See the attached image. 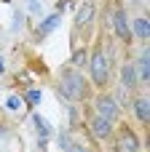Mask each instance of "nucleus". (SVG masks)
<instances>
[{
  "mask_svg": "<svg viewBox=\"0 0 150 152\" xmlns=\"http://www.w3.org/2000/svg\"><path fill=\"white\" fill-rule=\"evenodd\" d=\"M21 29V13H16V19H13V32H19Z\"/></svg>",
  "mask_w": 150,
  "mask_h": 152,
  "instance_id": "17",
  "label": "nucleus"
},
{
  "mask_svg": "<svg viewBox=\"0 0 150 152\" xmlns=\"http://www.w3.org/2000/svg\"><path fill=\"white\" fill-rule=\"evenodd\" d=\"M70 120H72V123H78V110H75V107H70Z\"/></svg>",
  "mask_w": 150,
  "mask_h": 152,
  "instance_id": "20",
  "label": "nucleus"
},
{
  "mask_svg": "<svg viewBox=\"0 0 150 152\" xmlns=\"http://www.w3.org/2000/svg\"><path fill=\"white\" fill-rule=\"evenodd\" d=\"M32 126L38 128V134H40V147H43V144L48 142V136H51V126H48V123H46V120H43L38 112L32 115Z\"/></svg>",
  "mask_w": 150,
  "mask_h": 152,
  "instance_id": "12",
  "label": "nucleus"
},
{
  "mask_svg": "<svg viewBox=\"0 0 150 152\" xmlns=\"http://www.w3.org/2000/svg\"><path fill=\"white\" fill-rule=\"evenodd\" d=\"M89 128H91V134L97 136V139H107L110 134H113V123L107 120V118H102V115H91V120H89Z\"/></svg>",
  "mask_w": 150,
  "mask_h": 152,
  "instance_id": "4",
  "label": "nucleus"
},
{
  "mask_svg": "<svg viewBox=\"0 0 150 152\" xmlns=\"http://www.w3.org/2000/svg\"><path fill=\"white\" fill-rule=\"evenodd\" d=\"M67 152H86V150H83L81 144H70V147H67Z\"/></svg>",
  "mask_w": 150,
  "mask_h": 152,
  "instance_id": "19",
  "label": "nucleus"
},
{
  "mask_svg": "<svg viewBox=\"0 0 150 152\" xmlns=\"http://www.w3.org/2000/svg\"><path fill=\"white\" fill-rule=\"evenodd\" d=\"M59 94L67 102H81L86 96V80L78 72V67H64L59 72Z\"/></svg>",
  "mask_w": 150,
  "mask_h": 152,
  "instance_id": "1",
  "label": "nucleus"
},
{
  "mask_svg": "<svg viewBox=\"0 0 150 152\" xmlns=\"http://www.w3.org/2000/svg\"><path fill=\"white\" fill-rule=\"evenodd\" d=\"M134 115H137V120H140L142 126H148V120H150V99H148V94L134 96Z\"/></svg>",
  "mask_w": 150,
  "mask_h": 152,
  "instance_id": "8",
  "label": "nucleus"
},
{
  "mask_svg": "<svg viewBox=\"0 0 150 152\" xmlns=\"http://www.w3.org/2000/svg\"><path fill=\"white\" fill-rule=\"evenodd\" d=\"M59 21H62V16H59V13H51V16L40 24V37H46L48 32H54V29L59 27Z\"/></svg>",
  "mask_w": 150,
  "mask_h": 152,
  "instance_id": "13",
  "label": "nucleus"
},
{
  "mask_svg": "<svg viewBox=\"0 0 150 152\" xmlns=\"http://www.w3.org/2000/svg\"><path fill=\"white\" fill-rule=\"evenodd\" d=\"M121 86H123V88H137V86H140L134 64H123V72H121Z\"/></svg>",
  "mask_w": 150,
  "mask_h": 152,
  "instance_id": "11",
  "label": "nucleus"
},
{
  "mask_svg": "<svg viewBox=\"0 0 150 152\" xmlns=\"http://www.w3.org/2000/svg\"><path fill=\"white\" fill-rule=\"evenodd\" d=\"M3 69H5V64H3V56H0V72H3Z\"/></svg>",
  "mask_w": 150,
  "mask_h": 152,
  "instance_id": "21",
  "label": "nucleus"
},
{
  "mask_svg": "<svg viewBox=\"0 0 150 152\" xmlns=\"http://www.w3.org/2000/svg\"><path fill=\"white\" fill-rule=\"evenodd\" d=\"M27 13H30V16H40V13H43L40 0H27Z\"/></svg>",
  "mask_w": 150,
  "mask_h": 152,
  "instance_id": "14",
  "label": "nucleus"
},
{
  "mask_svg": "<svg viewBox=\"0 0 150 152\" xmlns=\"http://www.w3.org/2000/svg\"><path fill=\"white\" fill-rule=\"evenodd\" d=\"M91 19H94V0H89V3L81 5V11H78V16H75V27L81 29V27H86Z\"/></svg>",
  "mask_w": 150,
  "mask_h": 152,
  "instance_id": "10",
  "label": "nucleus"
},
{
  "mask_svg": "<svg viewBox=\"0 0 150 152\" xmlns=\"http://www.w3.org/2000/svg\"><path fill=\"white\" fill-rule=\"evenodd\" d=\"M134 69H137V80H140L142 86H148V80H150V51L148 48H142V53L137 56Z\"/></svg>",
  "mask_w": 150,
  "mask_h": 152,
  "instance_id": "7",
  "label": "nucleus"
},
{
  "mask_svg": "<svg viewBox=\"0 0 150 152\" xmlns=\"http://www.w3.org/2000/svg\"><path fill=\"white\" fill-rule=\"evenodd\" d=\"M113 27H115V35H118L123 43L132 40V32H129V21H126V11H123V8H115V11H113Z\"/></svg>",
  "mask_w": 150,
  "mask_h": 152,
  "instance_id": "5",
  "label": "nucleus"
},
{
  "mask_svg": "<svg viewBox=\"0 0 150 152\" xmlns=\"http://www.w3.org/2000/svg\"><path fill=\"white\" fill-rule=\"evenodd\" d=\"M115 152H142V144H140V139H137L129 128H123V131H121V139H118Z\"/></svg>",
  "mask_w": 150,
  "mask_h": 152,
  "instance_id": "6",
  "label": "nucleus"
},
{
  "mask_svg": "<svg viewBox=\"0 0 150 152\" xmlns=\"http://www.w3.org/2000/svg\"><path fill=\"white\" fill-rule=\"evenodd\" d=\"M83 56H86L83 51H75V56H72V64H81V61H83Z\"/></svg>",
  "mask_w": 150,
  "mask_h": 152,
  "instance_id": "18",
  "label": "nucleus"
},
{
  "mask_svg": "<svg viewBox=\"0 0 150 152\" xmlns=\"http://www.w3.org/2000/svg\"><path fill=\"white\" fill-rule=\"evenodd\" d=\"M5 107H8L11 112H16V110H19V99H16V96H8V99H5Z\"/></svg>",
  "mask_w": 150,
  "mask_h": 152,
  "instance_id": "16",
  "label": "nucleus"
},
{
  "mask_svg": "<svg viewBox=\"0 0 150 152\" xmlns=\"http://www.w3.org/2000/svg\"><path fill=\"white\" fill-rule=\"evenodd\" d=\"M94 112L102 115V118H107L110 123L121 120V107H118V102H115L113 96H107V94L97 96V102H94Z\"/></svg>",
  "mask_w": 150,
  "mask_h": 152,
  "instance_id": "3",
  "label": "nucleus"
},
{
  "mask_svg": "<svg viewBox=\"0 0 150 152\" xmlns=\"http://www.w3.org/2000/svg\"><path fill=\"white\" fill-rule=\"evenodd\" d=\"M89 67H91V80H94V86H107V77H110V61H107V56L97 48L94 53H91V59H89Z\"/></svg>",
  "mask_w": 150,
  "mask_h": 152,
  "instance_id": "2",
  "label": "nucleus"
},
{
  "mask_svg": "<svg viewBox=\"0 0 150 152\" xmlns=\"http://www.w3.org/2000/svg\"><path fill=\"white\" fill-rule=\"evenodd\" d=\"M24 102H27V104H38V102H40V91H38V88H35V91L30 88L27 96H24Z\"/></svg>",
  "mask_w": 150,
  "mask_h": 152,
  "instance_id": "15",
  "label": "nucleus"
},
{
  "mask_svg": "<svg viewBox=\"0 0 150 152\" xmlns=\"http://www.w3.org/2000/svg\"><path fill=\"white\" fill-rule=\"evenodd\" d=\"M129 32H132V37H140V40H148V37H150V21H148V16H137V19L132 21Z\"/></svg>",
  "mask_w": 150,
  "mask_h": 152,
  "instance_id": "9",
  "label": "nucleus"
}]
</instances>
